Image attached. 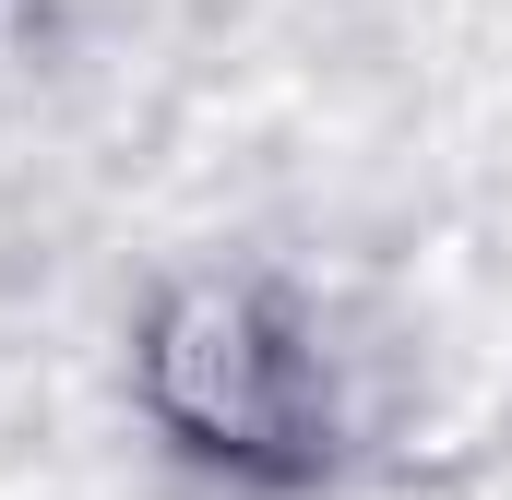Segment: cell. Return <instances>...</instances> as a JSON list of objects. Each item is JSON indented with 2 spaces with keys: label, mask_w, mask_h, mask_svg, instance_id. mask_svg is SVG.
I'll return each instance as SVG.
<instances>
[{
  "label": "cell",
  "mask_w": 512,
  "mask_h": 500,
  "mask_svg": "<svg viewBox=\"0 0 512 500\" xmlns=\"http://www.w3.org/2000/svg\"><path fill=\"white\" fill-rule=\"evenodd\" d=\"M143 405L203 465H239V477H322L334 465L322 346L262 286H191V298H167V322L143 346Z\"/></svg>",
  "instance_id": "1"
}]
</instances>
